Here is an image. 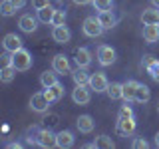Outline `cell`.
Wrapping results in <instances>:
<instances>
[{
  "label": "cell",
  "mask_w": 159,
  "mask_h": 149,
  "mask_svg": "<svg viewBox=\"0 0 159 149\" xmlns=\"http://www.w3.org/2000/svg\"><path fill=\"white\" fill-rule=\"evenodd\" d=\"M82 30H84V34H86L88 38H99V36L103 34V30H106V28L102 26V22H99L98 16H88L86 20H84Z\"/></svg>",
  "instance_id": "6da1fadb"
},
{
  "label": "cell",
  "mask_w": 159,
  "mask_h": 149,
  "mask_svg": "<svg viewBox=\"0 0 159 149\" xmlns=\"http://www.w3.org/2000/svg\"><path fill=\"white\" fill-rule=\"evenodd\" d=\"M12 66L18 70V72H28L30 68H32V54L28 52V50L20 48L18 52H14V62Z\"/></svg>",
  "instance_id": "7a4b0ae2"
},
{
  "label": "cell",
  "mask_w": 159,
  "mask_h": 149,
  "mask_svg": "<svg viewBox=\"0 0 159 149\" xmlns=\"http://www.w3.org/2000/svg\"><path fill=\"white\" fill-rule=\"evenodd\" d=\"M50 103H52V102L46 97L44 92H36V93H32V97H30V107H32V111H38V113L48 111Z\"/></svg>",
  "instance_id": "3957f363"
},
{
  "label": "cell",
  "mask_w": 159,
  "mask_h": 149,
  "mask_svg": "<svg viewBox=\"0 0 159 149\" xmlns=\"http://www.w3.org/2000/svg\"><path fill=\"white\" fill-rule=\"evenodd\" d=\"M36 143L44 149H50V147H58V133H52L50 129H42L38 131L36 135Z\"/></svg>",
  "instance_id": "277c9868"
},
{
  "label": "cell",
  "mask_w": 159,
  "mask_h": 149,
  "mask_svg": "<svg viewBox=\"0 0 159 149\" xmlns=\"http://www.w3.org/2000/svg\"><path fill=\"white\" fill-rule=\"evenodd\" d=\"M107 86H109V82H107V78H106L103 72H96V74L89 76V89H93L96 93L107 92Z\"/></svg>",
  "instance_id": "5b68a950"
},
{
  "label": "cell",
  "mask_w": 159,
  "mask_h": 149,
  "mask_svg": "<svg viewBox=\"0 0 159 149\" xmlns=\"http://www.w3.org/2000/svg\"><path fill=\"white\" fill-rule=\"evenodd\" d=\"M98 62L102 64V66H111V64L116 62V50L111 46H107V44H102V46L98 48Z\"/></svg>",
  "instance_id": "8992f818"
},
{
  "label": "cell",
  "mask_w": 159,
  "mask_h": 149,
  "mask_svg": "<svg viewBox=\"0 0 159 149\" xmlns=\"http://www.w3.org/2000/svg\"><path fill=\"white\" fill-rule=\"evenodd\" d=\"M52 38H54V42H58V44H68L70 40H72V32H70V28L66 24H60V26H54Z\"/></svg>",
  "instance_id": "52a82bcc"
},
{
  "label": "cell",
  "mask_w": 159,
  "mask_h": 149,
  "mask_svg": "<svg viewBox=\"0 0 159 149\" xmlns=\"http://www.w3.org/2000/svg\"><path fill=\"white\" fill-rule=\"evenodd\" d=\"M72 99L78 106H88L89 99H92V93H89V89L86 86H76V89L72 92Z\"/></svg>",
  "instance_id": "ba28073f"
},
{
  "label": "cell",
  "mask_w": 159,
  "mask_h": 149,
  "mask_svg": "<svg viewBox=\"0 0 159 149\" xmlns=\"http://www.w3.org/2000/svg\"><path fill=\"white\" fill-rule=\"evenodd\" d=\"M38 22H40V20H36L32 14H22V16H20V20H18V26H20V30H22V32L32 34V32H36Z\"/></svg>",
  "instance_id": "9c48e42d"
},
{
  "label": "cell",
  "mask_w": 159,
  "mask_h": 149,
  "mask_svg": "<svg viewBox=\"0 0 159 149\" xmlns=\"http://www.w3.org/2000/svg\"><path fill=\"white\" fill-rule=\"evenodd\" d=\"M117 131L121 133V135L129 137L133 131H135V119H133V115L129 117H117Z\"/></svg>",
  "instance_id": "30bf717a"
},
{
  "label": "cell",
  "mask_w": 159,
  "mask_h": 149,
  "mask_svg": "<svg viewBox=\"0 0 159 149\" xmlns=\"http://www.w3.org/2000/svg\"><path fill=\"white\" fill-rule=\"evenodd\" d=\"M52 70H56L58 74H72V70H70V60L64 56V54H56V56L52 58Z\"/></svg>",
  "instance_id": "8fae6325"
},
{
  "label": "cell",
  "mask_w": 159,
  "mask_h": 149,
  "mask_svg": "<svg viewBox=\"0 0 159 149\" xmlns=\"http://www.w3.org/2000/svg\"><path fill=\"white\" fill-rule=\"evenodd\" d=\"M2 46H4V52H12L14 54V52H18V50L22 48V40H20V36H16V34H6Z\"/></svg>",
  "instance_id": "7c38bea8"
},
{
  "label": "cell",
  "mask_w": 159,
  "mask_h": 149,
  "mask_svg": "<svg viewBox=\"0 0 159 149\" xmlns=\"http://www.w3.org/2000/svg\"><path fill=\"white\" fill-rule=\"evenodd\" d=\"M93 125H96V121H93L92 115H80L76 119V127H78L80 133H92Z\"/></svg>",
  "instance_id": "4fadbf2b"
},
{
  "label": "cell",
  "mask_w": 159,
  "mask_h": 149,
  "mask_svg": "<svg viewBox=\"0 0 159 149\" xmlns=\"http://www.w3.org/2000/svg\"><path fill=\"white\" fill-rule=\"evenodd\" d=\"M143 40L147 44H155L159 42V24H147L143 28Z\"/></svg>",
  "instance_id": "5bb4252c"
},
{
  "label": "cell",
  "mask_w": 159,
  "mask_h": 149,
  "mask_svg": "<svg viewBox=\"0 0 159 149\" xmlns=\"http://www.w3.org/2000/svg\"><path fill=\"white\" fill-rule=\"evenodd\" d=\"M44 93H46V97H48L52 103H56V102H60V99L64 97V86L58 82V84H54V86L46 88V92H44Z\"/></svg>",
  "instance_id": "9a60e30c"
},
{
  "label": "cell",
  "mask_w": 159,
  "mask_h": 149,
  "mask_svg": "<svg viewBox=\"0 0 159 149\" xmlns=\"http://www.w3.org/2000/svg\"><path fill=\"white\" fill-rule=\"evenodd\" d=\"M141 22H143V26H147V24H159V8L157 6L145 8L141 14Z\"/></svg>",
  "instance_id": "2e32d148"
},
{
  "label": "cell",
  "mask_w": 159,
  "mask_h": 149,
  "mask_svg": "<svg viewBox=\"0 0 159 149\" xmlns=\"http://www.w3.org/2000/svg\"><path fill=\"white\" fill-rule=\"evenodd\" d=\"M98 18H99V22H102V26L106 30H111L113 26H116V22H117L116 14H113L111 10H103V12H99Z\"/></svg>",
  "instance_id": "e0dca14e"
},
{
  "label": "cell",
  "mask_w": 159,
  "mask_h": 149,
  "mask_svg": "<svg viewBox=\"0 0 159 149\" xmlns=\"http://www.w3.org/2000/svg\"><path fill=\"white\" fill-rule=\"evenodd\" d=\"M76 64H78V68H88L89 64H92V56H89L88 48H78L76 50Z\"/></svg>",
  "instance_id": "ac0fdd59"
},
{
  "label": "cell",
  "mask_w": 159,
  "mask_h": 149,
  "mask_svg": "<svg viewBox=\"0 0 159 149\" xmlns=\"http://www.w3.org/2000/svg\"><path fill=\"white\" fill-rule=\"evenodd\" d=\"M89 76L92 74L86 72V68H78L72 72V78L74 82H76V86H89Z\"/></svg>",
  "instance_id": "d6986e66"
},
{
  "label": "cell",
  "mask_w": 159,
  "mask_h": 149,
  "mask_svg": "<svg viewBox=\"0 0 159 149\" xmlns=\"http://www.w3.org/2000/svg\"><path fill=\"white\" fill-rule=\"evenodd\" d=\"M54 14H56V8H54L52 4H48L46 8L38 10V20L42 24H52L54 22Z\"/></svg>",
  "instance_id": "ffe728a7"
},
{
  "label": "cell",
  "mask_w": 159,
  "mask_h": 149,
  "mask_svg": "<svg viewBox=\"0 0 159 149\" xmlns=\"http://www.w3.org/2000/svg\"><path fill=\"white\" fill-rule=\"evenodd\" d=\"M74 145V133L68 131V129H64V131L58 133V147L60 149H68Z\"/></svg>",
  "instance_id": "44dd1931"
},
{
  "label": "cell",
  "mask_w": 159,
  "mask_h": 149,
  "mask_svg": "<svg viewBox=\"0 0 159 149\" xmlns=\"http://www.w3.org/2000/svg\"><path fill=\"white\" fill-rule=\"evenodd\" d=\"M137 86H139V84L135 82V79H127V82L123 84V99H125V102H131V99H135Z\"/></svg>",
  "instance_id": "7402d4cb"
},
{
  "label": "cell",
  "mask_w": 159,
  "mask_h": 149,
  "mask_svg": "<svg viewBox=\"0 0 159 149\" xmlns=\"http://www.w3.org/2000/svg\"><path fill=\"white\" fill-rule=\"evenodd\" d=\"M40 84H42V88L46 89L50 86H54V84H58V72L56 70H52V72H42V76H40Z\"/></svg>",
  "instance_id": "603a6c76"
},
{
  "label": "cell",
  "mask_w": 159,
  "mask_h": 149,
  "mask_svg": "<svg viewBox=\"0 0 159 149\" xmlns=\"http://www.w3.org/2000/svg\"><path fill=\"white\" fill-rule=\"evenodd\" d=\"M107 96L109 99H123V84L111 82L107 86Z\"/></svg>",
  "instance_id": "cb8c5ba5"
},
{
  "label": "cell",
  "mask_w": 159,
  "mask_h": 149,
  "mask_svg": "<svg viewBox=\"0 0 159 149\" xmlns=\"http://www.w3.org/2000/svg\"><path fill=\"white\" fill-rule=\"evenodd\" d=\"M149 97H151V92H149V88L143 86V84H139V86H137V92H135V102H139V103H147Z\"/></svg>",
  "instance_id": "d4e9b609"
},
{
  "label": "cell",
  "mask_w": 159,
  "mask_h": 149,
  "mask_svg": "<svg viewBox=\"0 0 159 149\" xmlns=\"http://www.w3.org/2000/svg\"><path fill=\"white\" fill-rule=\"evenodd\" d=\"M93 145H96L98 149H113V147H116V143H113V139L109 137V135H99V137H96Z\"/></svg>",
  "instance_id": "484cf974"
},
{
  "label": "cell",
  "mask_w": 159,
  "mask_h": 149,
  "mask_svg": "<svg viewBox=\"0 0 159 149\" xmlns=\"http://www.w3.org/2000/svg\"><path fill=\"white\" fill-rule=\"evenodd\" d=\"M18 70L14 66H2V70H0V79H2L4 84H10L14 79V76H16Z\"/></svg>",
  "instance_id": "4316f807"
},
{
  "label": "cell",
  "mask_w": 159,
  "mask_h": 149,
  "mask_svg": "<svg viewBox=\"0 0 159 149\" xmlns=\"http://www.w3.org/2000/svg\"><path fill=\"white\" fill-rule=\"evenodd\" d=\"M16 10L18 8L14 6L12 0H2V2H0V12H2V16H12Z\"/></svg>",
  "instance_id": "83f0119b"
},
{
  "label": "cell",
  "mask_w": 159,
  "mask_h": 149,
  "mask_svg": "<svg viewBox=\"0 0 159 149\" xmlns=\"http://www.w3.org/2000/svg\"><path fill=\"white\" fill-rule=\"evenodd\" d=\"M92 4L98 12H103V10H111L113 0H92Z\"/></svg>",
  "instance_id": "f1b7e54d"
},
{
  "label": "cell",
  "mask_w": 159,
  "mask_h": 149,
  "mask_svg": "<svg viewBox=\"0 0 159 149\" xmlns=\"http://www.w3.org/2000/svg\"><path fill=\"white\" fill-rule=\"evenodd\" d=\"M66 22V10H62V8H56V14H54V26H60V24H64Z\"/></svg>",
  "instance_id": "f546056e"
},
{
  "label": "cell",
  "mask_w": 159,
  "mask_h": 149,
  "mask_svg": "<svg viewBox=\"0 0 159 149\" xmlns=\"http://www.w3.org/2000/svg\"><path fill=\"white\" fill-rule=\"evenodd\" d=\"M147 72L151 74V78H153V79H155V82L159 84V60H157V62H155V64H153L151 68L147 70Z\"/></svg>",
  "instance_id": "4dcf8cb0"
},
{
  "label": "cell",
  "mask_w": 159,
  "mask_h": 149,
  "mask_svg": "<svg viewBox=\"0 0 159 149\" xmlns=\"http://www.w3.org/2000/svg\"><path fill=\"white\" fill-rule=\"evenodd\" d=\"M149 143L145 141V139H141V137H137V139H133V143H131V147L133 149H147Z\"/></svg>",
  "instance_id": "1f68e13d"
},
{
  "label": "cell",
  "mask_w": 159,
  "mask_h": 149,
  "mask_svg": "<svg viewBox=\"0 0 159 149\" xmlns=\"http://www.w3.org/2000/svg\"><path fill=\"white\" fill-rule=\"evenodd\" d=\"M155 62H157V60H155V56H151V54H145V56H143V66H145L147 70L151 68Z\"/></svg>",
  "instance_id": "d6a6232c"
},
{
  "label": "cell",
  "mask_w": 159,
  "mask_h": 149,
  "mask_svg": "<svg viewBox=\"0 0 159 149\" xmlns=\"http://www.w3.org/2000/svg\"><path fill=\"white\" fill-rule=\"evenodd\" d=\"M129 115H133V109L125 103V106H121V109H119V115L117 117H129Z\"/></svg>",
  "instance_id": "836d02e7"
},
{
  "label": "cell",
  "mask_w": 159,
  "mask_h": 149,
  "mask_svg": "<svg viewBox=\"0 0 159 149\" xmlns=\"http://www.w3.org/2000/svg\"><path fill=\"white\" fill-rule=\"evenodd\" d=\"M50 4V0H32V6L36 8V10H42V8H46Z\"/></svg>",
  "instance_id": "e575fe53"
},
{
  "label": "cell",
  "mask_w": 159,
  "mask_h": 149,
  "mask_svg": "<svg viewBox=\"0 0 159 149\" xmlns=\"http://www.w3.org/2000/svg\"><path fill=\"white\" fill-rule=\"evenodd\" d=\"M12 2H14V6H16V8L20 10V8L24 6V4H26V0H12Z\"/></svg>",
  "instance_id": "d590c367"
},
{
  "label": "cell",
  "mask_w": 159,
  "mask_h": 149,
  "mask_svg": "<svg viewBox=\"0 0 159 149\" xmlns=\"http://www.w3.org/2000/svg\"><path fill=\"white\" fill-rule=\"evenodd\" d=\"M89 2H92V0H74V4H80V6H86Z\"/></svg>",
  "instance_id": "8d00e7d4"
},
{
  "label": "cell",
  "mask_w": 159,
  "mask_h": 149,
  "mask_svg": "<svg viewBox=\"0 0 159 149\" xmlns=\"http://www.w3.org/2000/svg\"><path fill=\"white\" fill-rule=\"evenodd\" d=\"M155 145L159 147V131H157V135H155Z\"/></svg>",
  "instance_id": "74e56055"
},
{
  "label": "cell",
  "mask_w": 159,
  "mask_h": 149,
  "mask_svg": "<svg viewBox=\"0 0 159 149\" xmlns=\"http://www.w3.org/2000/svg\"><path fill=\"white\" fill-rule=\"evenodd\" d=\"M151 4H153V6H157V8H159V0H151Z\"/></svg>",
  "instance_id": "f35d334b"
},
{
  "label": "cell",
  "mask_w": 159,
  "mask_h": 149,
  "mask_svg": "<svg viewBox=\"0 0 159 149\" xmlns=\"http://www.w3.org/2000/svg\"><path fill=\"white\" fill-rule=\"evenodd\" d=\"M157 111H159V103H157Z\"/></svg>",
  "instance_id": "ab89813d"
}]
</instances>
